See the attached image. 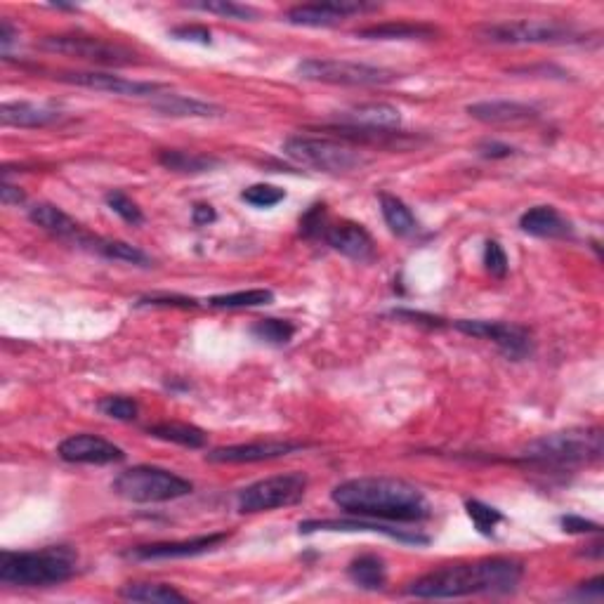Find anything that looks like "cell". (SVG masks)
I'll use <instances>...</instances> for the list:
<instances>
[{
  "mask_svg": "<svg viewBox=\"0 0 604 604\" xmlns=\"http://www.w3.org/2000/svg\"><path fill=\"white\" fill-rule=\"evenodd\" d=\"M333 503L354 517L413 524L432 517V505L416 484L397 477H357L333 489Z\"/></svg>",
  "mask_w": 604,
  "mask_h": 604,
  "instance_id": "1",
  "label": "cell"
},
{
  "mask_svg": "<svg viewBox=\"0 0 604 604\" xmlns=\"http://www.w3.org/2000/svg\"><path fill=\"white\" fill-rule=\"evenodd\" d=\"M524 579V564L512 557H484L475 562L444 564L409 586V595L423 600H451L468 595H505Z\"/></svg>",
  "mask_w": 604,
  "mask_h": 604,
  "instance_id": "2",
  "label": "cell"
},
{
  "mask_svg": "<svg viewBox=\"0 0 604 604\" xmlns=\"http://www.w3.org/2000/svg\"><path fill=\"white\" fill-rule=\"evenodd\" d=\"M78 555L69 546H48L41 550H3L0 553V581L19 588H48L74 579Z\"/></svg>",
  "mask_w": 604,
  "mask_h": 604,
  "instance_id": "3",
  "label": "cell"
},
{
  "mask_svg": "<svg viewBox=\"0 0 604 604\" xmlns=\"http://www.w3.org/2000/svg\"><path fill=\"white\" fill-rule=\"evenodd\" d=\"M602 430L600 428H576L553 432L524 446L522 461L541 468H576L602 458Z\"/></svg>",
  "mask_w": 604,
  "mask_h": 604,
  "instance_id": "4",
  "label": "cell"
},
{
  "mask_svg": "<svg viewBox=\"0 0 604 604\" xmlns=\"http://www.w3.org/2000/svg\"><path fill=\"white\" fill-rule=\"evenodd\" d=\"M284 154L300 166L321 170V173H352L366 166L364 151L354 144H347L336 137H312V135H293L284 142Z\"/></svg>",
  "mask_w": 604,
  "mask_h": 604,
  "instance_id": "5",
  "label": "cell"
},
{
  "mask_svg": "<svg viewBox=\"0 0 604 604\" xmlns=\"http://www.w3.org/2000/svg\"><path fill=\"white\" fill-rule=\"evenodd\" d=\"M111 489L116 496L126 498L130 503H168L192 494L194 484L166 468L135 465V468L123 470L114 479Z\"/></svg>",
  "mask_w": 604,
  "mask_h": 604,
  "instance_id": "6",
  "label": "cell"
},
{
  "mask_svg": "<svg viewBox=\"0 0 604 604\" xmlns=\"http://www.w3.org/2000/svg\"><path fill=\"white\" fill-rule=\"evenodd\" d=\"M477 34L482 41L496 45H564L579 41L576 26L555 22V19H517V22H498L479 26Z\"/></svg>",
  "mask_w": 604,
  "mask_h": 604,
  "instance_id": "7",
  "label": "cell"
},
{
  "mask_svg": "<svg viewBox=\"0 0 604 604\" xmlns=\"http://www.w3.org/2000/svg\"><path fill=\"white\" fill-rule=\"evenodd\" d=\"M295 74L305 81L314 83H331V85H359V88H369V85H387L397 81L399 74L385 67H373L364 62H350V59H326V57H310L302 59L295 67Z\"/></svg>",
  "mask_w": 604,
  "mask_h": 604,
  "instance_id": "8",
  "label": "cell"
},
{
  "mask_svg": "<svg viewBox=\"0 0 604 604\" xmlns=\"http://www.w3.org/2000/svg\"><path fill=\"white\" fill-rule=\"evenodd\" d=\"M307 484H310V479L305 472H284V475L265 477L239 491L236 508L244 515L288 508V505L302 501V496L307 494Z\"/></svg>",
  "mask_w": 604,
  "mask_h": 604,
  "instance_id": "9",
  "label": "cell"
},
{
  "mask_svg": "<svg viewBox=\"0 0 604 604\" xmlns=\"http://www.w3.org/2000/svg\"><path fill=\"white\" fill-rule=\"evenodd\" d=\"M45 50L59 52V55L78 57L83 62L100 64V67H130L137 62V55L128 50L126 45H118L104 41L100 36H85V34H59L48 36L41 43Z\"/></svg>",
  "mask_w": 604,
  "mask_h": 604,
  "instance_id": "10",
  "label": "cell"
},
{
  "mask_svg": "<svg viewBox=\"0 0 604 604\" xmlns=\"http://www.w3.org/2000/svg\"><path fill=\"white\" fill-rule=\"evenodd\" d=\"M453 326L465 333V336L482 338L498 345V350L510 359H524L527 354H531V336L527 328L522 326L484 319H458L453 321Z\"/></svg>",
  "mask_w": 604,
  "mask_h": 604,
  "instance_id": "11",
  "label": "cell"
},
{
  "mask_svg": "<svg viewBox=\"0 0 604 604\" xmlns=\"http://www.w3.org/2000/svg\"><path fill=\"white\" fill-rule=\"evenodd\" d=\"M62 83L78 85V88L97 90V93L123 95V97H156L159 90L166 88L161 83L133 81V78H123L109 71H69V74L57 76Z\"/></svg>",
  "mask_w": 604,
  "mask_h": 604,
  "instance_id": "12",
  "label": "cell"
},
{
  "mask_svg": "<svg viewBox=\"0 0 604 604\" xmlns=\"http://www.w3.org/2000/svg\"><path fill=\"white\" fill-rule=\"evenodd\" d=\"M378 10L373 3H359V0H331V3H307L295 5L288 10L286 22L293 26H310V29H326L336 26L350 15H361V12Z\"/></svg>",
  "mask_w": 604,
  "mask_h": 604,
  "instance_id": "13",
  "label": "cell"
},
{
  "mask_svg": "<svg viewBox=\"0 0 604 604\" xmlns=\"http://www.w3.org/2000/svg\"><path fill=\"white\" fill-rule=\"evenodd\" d=\"M59 458L78 465H111L126 461V451L97 435H74L59 444Z\"/></svg>",
  "mask_w": 604,
  "mask_h": 604,
  "instance_id": "14",
  "label": "cell"
},
{
  "mask_svg": "<svg viewBox=\"0 0 604 604\" xmlns=\"http://www.w3.org/2000/svg\"><path fill=\"white\" fill-rule=\"evenodd\" d=\"M227 538L229 534L220 531V534L185 538V541L149 543V546H135L128 553V557H135V560H185V557H199V555L213 553V550L220 548Z\"/></svg>",
  "mask_w": 604,
  "mask_h": 604,
  "instance_id": "15",
  "label": "cell"
},
{
  "mask_svg": "<svg viewBox=\"0 0 604 604\" xmlns=\"http://www.w3.org/2000/svg\"><path fill=\"white\" fill-rule=\"evenodd\" d=\"M314 531H371V534H383L387 538H395L399 543H409V546H428L430 536L418 534L411 529H397L392 524H383L378 520H307L300 522V534H314Z\"/></svg>",
  "mask_w": 604,
  "mask_h": 604,
  "instance_id": "16",
  "label": "cell"
},
{
  "mask_svg": "<svg viewBox=\"0 0 604 604\" xmlns=\"http://www.w3.org/2000/svg\"><path fill=\"white\" fill-rule=\"evenodd\" d=\"M305 449V444L300 442H281V439H267V442H251V444H234L222 446V449H213L206 453L210 463H262L274 461V458L288 456Z\"/></svg>",
  "mask_w": 604,
  "mask_h": 604,
  "instance_id": "17",
  "label": "cell"
},
{
  "mask_svg": "<svg viewBox=\"0 0 604 604\" xmlns=\"http://www.w3.org/2000/svg\"><path fill=\"white\" fill-rule=\"evenodd\" d=\"M321 239H324L333 251L343 253L345 258L369 262L373 260V255H376V244H373L371 234L361 225H357V222L343 220L336 222V225H328Z\"/></svg>",
  "mask_w": 604,
  "mask_h": 604,
  "instance_id": "18",
  "label": "cell"
},
{
  "mask_svg": "<svg viewBox=\"0 0 604 604\" xmlns=\"http://www.w3.org/2000/svg\"><path fill=\"white\" fill-rule=\"evenodd\" d=\"M468 114L487 126H515V123L536 121L538 111L529 104L510 100H484L468 107Z\"/></svg>",
  "mask_w": 604,
  "mask_h": 604,
  "instance_id": "19",
  "label": "cell"
},
{
  "mask_svg": "<svg viewBox=\"0 0 604 604\" xmlns=\"http://www.w3.org/2000/svg\"><path fill=\"white\" fill-rule=\"evenodd\" d=\"M29 220L34 222L36 227L45 229L48 234L57 236V239L62 241H69V244L78 248H81L83 241L90 236V232H85L74 218H69L62 208L52 206V203H36L34 208H29Z\"/></svg>",
  "mask_w": 604,
  "mask_h": 604,
  "instance_id": "20",
  "label": "cell"
},
{
  "mask_svg": "<svg viewBox=\"0 0 604 604\" xmlns=\"http://www.w3.org/2000/svg\"><path fill=\"white\" fill-rule=\"evenodd\" d=\"M64 114L50 104L36 102H5L0 107V123L8 128H48L59 123Z\"/></svg>",
  "mask_w": 604,
  "mask_h": 604,
  "instance_id": "21",
  "label": "cell"
},
{
  "mask_svg": "<svg viewBox=\"0 0 604 604\" xmlns=\"http://www.w3.org/2000/svg\"><path fill=\"white\" fill-rule=\"evenodd\" d=\"M520 227L524 234L536 236V239H571L574 227L555 206H536L529 208L520 218Z\"/></svg>",
  "mask_w": 604,
  "mask_h": 604,
  "instance_id": "22",
  "label": "cell"
},
{
  "mask_svg": "<svg viewBox=\"0 0 604 604\" xmlns=\"http://www.w3.org/2000/svg\"><path fill=\"white\" fill-rule=\"evenodd\" d=\"M402 123V114L390 104H359V107L347 109L340 114V126L364 128V130H395Z\"/></svg>",
  "mask_w": 604,
  "mask_h": 604,
  "instance_id": "23",
  "label": "cell"
},
{
  "mask_svg": "<svg viewBox=\"0 0 604 604\" xmlns=\"http://www.w3.org/2000/svg\"><path fill=\"white\" fill-rule=\"evenodd\" d=\"M354 36L364 41H418V38H435L437 29L418 22H385L359 29Z\"/></svg>",
  "mask_w": 604,
  "mask_h": 604,
  "instance_id": "24",
  "label": "cell"
},
{
  "mask_svg": "<svg viewBox=\"0 0 604 604\" xmlns=\"http://www.w3.org/2000/svg\"><path fill=\"white\" fill-rule=\"evenodd\" d=\"M151 109L159 111L161 116H173V118H210L220 116V107L210 102H201L196 97L187 95H156L151 97Z\"/></svg>",
  "mask_w": 604,
  "mask_h": 604,
  "instance_id": "25",
  "label": "cell"
},
{
  "mask_svg": "<svg viewBox=\"0 0 604 604\" xmlns=\"http://www.w3.org/2000/svg\"><path fill=\"white\" fill-rule=\"evenodd\" d=\"M85 251L102 255V258L107 260H118V262H130V265H149V255L140 251L137 246H130L126 241H118V239H102V236H93L90 234L88 239L83 241Z\"/></svg>",
  "mask_w": 604,
  "mask_h": 604,
  "instance_id": "26",
  "label": "cell"
},
{
  "mask_svg": "<svg viewBox=\"0 0 604 604\" xmlns=\"http://www.w3.org/2000/svg\"><path fill=\"white\" fill-rule=\"evenodd\" d=\"M159 163L166 170L182 175H199L208 173V170L218 168L220 161L215 156L196 154V151H182V149H163L159 154Z\"/></svg>",
  "mask_w": 604,
  "mask_h": 604,
  "instance_id": "27",
  "label": "cell"
},
{
  "mask_svg": "<svg viewBox=\"0 0 604 604\" xmlns=\"http://www.w3.org/2000/svg\"><path fill=\"white\" fill-rule=\"evenodd\" d=\"M347 576H350L354 586L364 590H383L387 583L385 560L378 555H361L357 560L350 562Z\"/></svg>",
  "mask_w": 604,
  "mask_h": 604,
  "instance_id": "28",
  "label": "cell"
},
{
  "mask_svg": "<svg viewBox=\"0 0 604 604\" xmlns=\"http://www.w3.org/2000/svg\"><path fill=\"white\" fill-rule=\"evenodd\" d=\"M380 213H383L385 225L390 227L392 234L397 236H413L418 232V220L411 213V208L406 206L402 199L392 194H380Z\"/></svg>",
  "mask_w": 604,
  "mask_h": 604,
  "instance_id": "29",
  "label": "cell"
},
{
  "mask_svg": "<svg viewBox=\"0 0 604 604\" xmlns=\"http://www.w3.org/2000/svg\"><path fill=\"white\" fill-rule=\"evenodd\" d=\"M147 432L151 437L163 439V442H170V444H180L185 446V449H203L208 442L206 432L189 423H168L166 420V423L149 425Z\"/></svg>",
  "mask_w": 604,
  "mask_h": 604,
  "instance_id": "30",
  "label": "cell"
},
{
  "mask_svg": "<svg viewBox=\"0 0 604 604\" xmlns=\"http://www.w3.org/2000/svg\"><path fill=\"white\" fill-rule=\"evenodd\" d=\"M121 597L130 602H151V604H170L187 602L180 590L168 586V583H128L121 588Z\"/></svg>",
  "mask_w": 604,
  "mask_h": 604,
  "instance_id": "31",
  "label": "cell"
},
{
  "mask_svg": "<svg viewBox=\"0 0 604 604\" xmlns=\"http://www.w3.org/2000/svg\"><path fill=\"white\" fill-rule=\"evenodd\" d=\"M274 302V293L267 288H253V291H236V293H225L215 295L208 300L210 307L215 310H248V307H262Z\"/></svg>",
  "mask_w": 604,
  "mask_h": 604,
  "instance_id": "32",
  "label": "cell"
},
{
  "mask_svg": "<svg viewBox=\"0 0 604 604\" xmlns=\"http://www.w3.org/2000/svg\"><path fill=\"white\" fill-rule=\"evenodd\" d=\"M251 333L262 343L269 345H286L295 336V326L286 319H260L255 321Z\"/></svg>",
  "mask_w": 604,
  "mask_h": 604,
  "instance_id": "33",
  "label": "cell"
},
{
  "mask_svg": "<svg viewBox=\"0 0 604 604\" xmlns=\"http://www.w3.org/2000/svg\"><path fill=\"white\" fill-rule=\"evenodd\" d=\"M189 10H199V12H210V15H220L227 19H239V22H251L255 19V12L251 5H241L234 3V0H206V3H187Z\"/></svg>",
  "mask_w": 604,
  "mask_h": 604,
  "instance_id": "34",
  "label": "cell"
},
{
  "mask_svg": "<svg viewBox=\"0 0 604 604\" xmlns=\"http://www.w3.org/2000/svg\"><path fill=\"white\" fill-rule=\"evenodd\" d=\"M465 510H468V517L477 527L479 534H484V536L494 534V529L503 522L501 510L491 508V505L482 503V501H468L465 503Z\"/></svg>",
  "mask_w": 604,
  "mask_h": 604,
  "instance_id": "35",
  "label": "cell"
},
{
  "mask_svg": "<svg viewBox=\"0 0 604 604\" xmlns=\"http://www.w3.org/2000/svg\"><path fill=\"white\" fill-rule=\"evenodd\" d=\"M97 409H100V413H104L107 418L123 420V423H130V420L140 416V406H137L135 399L121 397V395L102 397L100 402H97Z\"/></svg>",
  "mask_w": 604,
  "mask_h": 604,
  "instance_id": "36",
  "label": "cell"
},
{
  "mask_svg": "<svg viewBox=\"0 0 604 604\" xmlns=\"http://www.w3.org/2000/svg\"><path fill=\"white\" fill-rule=\"evenodd\" d=\"M104 201H107V206L114 210L118 218L126 220L128 225H142L144 222L142 208L137 206V203L130 199L126 192H118V189H114V192H109L107 196H104Z\"/></svg>",
  "mask_w": 604,
  "mask_h": 604,
  "instance_id": "37",
  "label": "cell"
},
{
  "mask_svg": "<svg viewBox=\"0 0 604 604\" xmlns=\"http://www.w3.org/2000/svg\"><path fill=\"white\" fill-rule=\"evenodd\" d=\"M286 199V192L274 185H251L241 192V201L251 203L255 208H272Z\"/></svg>",
  "mask_w": 604,
  "mask_h": 604,
  "instance_id": "38",
  "label": "cell"
},
{
  "mask_svg": "<svg viewBox=\"0 0 604 604\" xmlns=\"http://www.w3.org/2000/svg\"><path fill=\"white\" fill-rule=\"evenodd\" d=\"M326 227H328V213L324 203H314V206L300 218V234L305 236V239H321L326 232Z\"/></svg>",
  "mask_w": 604,
  "mask_h": 604,
  "instance_id": "39",
  "label": "cell"
},
{
  "mask_svg": "<svg viewBox=\"0 0 604 604\" xmlns=\"http://www.w3.org/2000/svg\"><path fill=\"white\" fill-rule=\"evenodd\" d=\"M484 267L496 279H503L508 274V255H505L503 246L498 241H487L484 244Z\"/></svg>",
  "mask_w": 604,
  "mask_h": 604,
  "instance_id": "40",
  "label": "cell"
},
{
  "mask_svg": "<svg viewBox=\"0 0 604 604\" xmlns=\"http://www.w3.org/2000/svg\"><path fill=\"white\" fill-rule=\"evenodd\" d=\"M170 36H173L175 41H187V43H199V45L213 43V38H210V31L206 29V26H199V24L175 26V29H170Z\"/></svg>",
  "mask_w": 604,
  "mask_h": 604,
  "instance_id": "41",
  "label": "cell"
},
{
  "mask_svg": "<svg viewBox=\"0 0 604 604\" xmlns=\"http://www.w3.org/2000/svg\"><path fill=\"white\" fill-rule=\"evenodd\" d=\"M137 305H151V307H182V310H189V307H196L199 302L194 298H185V295H149V298H142Z\"/></svg>",
  "mask_w": 604,
  "mask_h": 604,
  "instance_id": "42",
  "label": "cell"
},
{
  "mask_svg": "<svg viewBox=\"0 0 604 604\" xmlns=\"http://www.w3.org/2000/svg\"><path fill=\"white\" fill-rule=\"evenodd\" d=\"M560 524L567 534H600L602 531L600 524L583 520V517H579V515H564Z\"/></svg>",
  "mask_w": 604,
  "mask_h": 604,
  "instance_id": "43",
  "label": "cell"
},
{
  "mask_svg": "<svg viewBox=\"0 0 604 604\" xmlns=\"http://www.w3.org/2000/svg\"><path fill=\"white\" fill-rule=\"evenodd\" d=\"M392 317H397V319H406V321H411V324H428V326H432V328L444 326V319L432 317V314H423V312L395 310V312H392Z\"/></svg>",
  "mask_w": 604,
  "mask_h": 604,
  "instance_id": "44",
  "label": "cell"
},
{
  "mask_svg": "<svg viewBox=\"0 0 604 604\" xmlns=\"http://www.w3.org/2000/svg\"><path fill=\"white\" fill-rule=\"evenodd\" d=\"M477 151L484 156V159H508V156L515 154V149L503 142H482Z\"/></svg>",
  "mask_w": 604,
  "mask_h": 604,
  "instance_id": "45",
  "label": "cell"
},
{
  "mask_svg": "<svg viewBox=\"0 0 604 604\" xmlns=\"http://www.w3.org/2000/svg\"><path fill=\"white\" fill-rule=\"evenodd\" d=\"M24 199L26 196L22 189L3 180V185H0V201H3V206H19V203H24Z\"/></svg>",
  "mask_w": 604,
  "mask_h": 604,
  "instance_id": "46",
  "label": "cell"
},
{
  "mask_svg": "<svg viewBox=\"0 0 604 604\" xmlns=\"http://www.w3.org/2000/svg\"><path fill=\"white\" fill-rule=\"evenodd\" d=\"M215 218H218V215H215L213 206H208V203H196L192 210V220L196 227H206L210 222H215Z\"/></svg>",
  "mask_w": 604,
  "mask_h": 604,
  "instance_id": "47",
  "label": "cell"
},
{
  "mask_svg": "<svg viewBox=\"0 0 604 604\" xmlns=\"http://www.w3.org/2000/svg\"><path fill=\"white\" fill-rule=\"evenodd\" d=\"M576 595L586 597V600H590V597H593V600H602V595H604V579H602V576H595L593 581L581 583L579 593H576Z\"/></svg>",
  "mask_w": 604,
  "mask_h": 604,
  "instance_id": "48",
  "label": "cell"
},
{
  "mask_svg": "<svg viewBox=\"0 0 604 604\" xmlns=\"http://www.w3.org/2000/svg\"><path fill=\"white\" fill-rule=\"evenodd\" d=\"M17 36L19 34H17L15 26H12L8 19H3V22H0V48H3V52L10 50V45L15 43Z\"/></svg>",
  "mask_w": 604,
  "mask_h": 604,
  "instance_id": "49",
  "label": "cell"
}]
</instances>
